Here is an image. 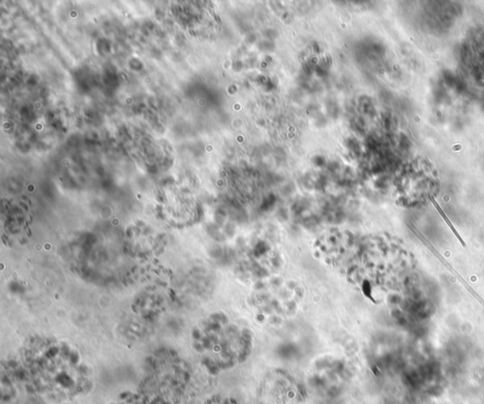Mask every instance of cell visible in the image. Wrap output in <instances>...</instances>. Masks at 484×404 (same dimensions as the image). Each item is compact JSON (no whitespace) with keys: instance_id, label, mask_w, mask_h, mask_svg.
<instances>
[{"instance_id":"cell-1","label":"cell","mask_w":484,"mask_h":404,"mask_svg":"<svg viewBox=\"0 0 484 404\" xmlns=\"http://www.w3.org/2000/svg\"><path fill=\"white\" fill-rule=\"evenodd\" d=\"M354 244L353 234L347 232H326L317 240V251L324 260L338 264L348 259L354 250Z\"/></svg>"},{"instance_id":"cell-2","label":"cell","mask_w":484,"mask_h":404,"mask_svg":"<svg viewBox=\"0 0 484 404\" xmlns=\"http://www.w3.org/2000/svg\"><path fill=\"white\" fill-rule=\"evenodd\" d=\"M266 385L263 390L264 404H302L301 389L295 386L294 382L284 378V382L272 384L267 382Z\"/></svg>"},{"instance_id":"cell-3","label":"cell","mask_w":484,"mask_h":404,"mask_svg":"<svg viewBox=\"0 0 484 404\" xmlns=\"http://www.w3.org/2000/svg\"><path fill=\"white\" fill-rule=\"evenodd\" d=\"M161 402L158 400L150 397V396H145V395H134V396H128L124 399H121L117 401L116 403L113 404H160Z\"/></svg>"},{"instance_id":"cell-4","label":"cell","mask_w":484,"mask_h":404,"mask_svg":"<svg viewBox=\"0 0 484 404\" xmlns=\"http://www.w3.org/2000/svg\"><path fill=\"white\" fill-rule=\"evenodd\" d=\"M429 200H430V202L433 203V205L435 206V208L437 209V211L439 212V214L442 216V218H444V220H445V222L447 223V226L450 228V230L452 231V233H454V235L456 236V238L458 239V240L461 242V244L463 245V247H466V243H465V241H464V239L462 238V236H461V235L459 234V233L456 231V229H455V228H454V226L452 225L451 221L449 220V218H447V216L446 214H445V212L442 210V208L440 207V205H439V204L437 203V202L434 200V198H433L432 196H429Z\"/></svg>"}]
</instances>
